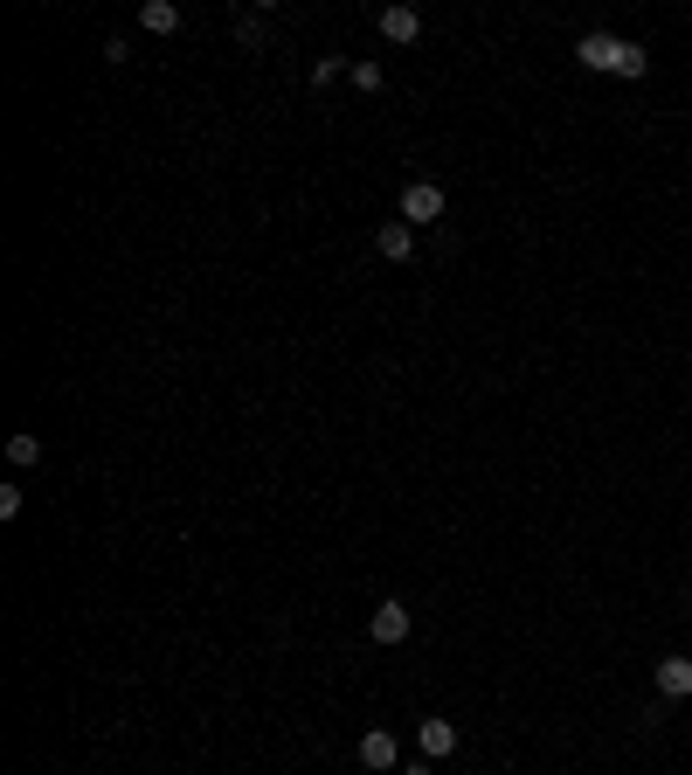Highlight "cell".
<instances>
[{
	"instance_id": "4fadbf2b",
	"label": "cell",
	"mask_w": 692,
	"mask_h": 775,
	"mask_svg": "<svg viewBox=\"0 0 692 775\" xmlns=\"http://www.w3.org/2000/svg\"><path fill=\"white\" fill-rule=\"evenodd\" d=\"M236 42H242V49L264 42V14H242V22H236Z\"/></svg>"
},
{
	"instance_id": "6da1fadb",
	"label": "cell",
	"mask_w": 692,
	"mask_h": 775,
	"mask_svg": "<svg viewBox=\"0 0 692 775\" xmlns=\"http://www.w3.org/2000/svg\"><path fill=\"white\" fill-rule=\"evenodd\" d=\"M575 55H582V70H595V77H651V55H644V42H624V35H582L575 42Z\"/></svg>"
},
{
	"instance_id": "8992f818",
	"label": "cell",
	"mask_w": 692,
	"mask_h": 775,
	"mask_svg": "<svg viewBox=\"0 0 692 775\" xmlns=\"http://www.w3.org/2000/svg\"><path fill=\"white\" fill-rule=\"evenodd\" d=\"M374 250L388 263H408L416 257V229H408V222H381V229H374Z\"/></svg>"
},
{
	"instance_id": "ba28073f",
	"label": "cell",
	"mask_w": 692,
	"mask_h": 775,
	"mask_svg": "<svg viewBox=\"0 0 692 775\" xmlns=\"http://www.w3.org/2000/svg\"><path fill=\"white\" fill-rule=\"evenodd\" d=\"M381 35H388V42H416V35H423V14H416V8H381Z\"/></svg>"
},
{
	"instance_id": "3957f363",
	"label": "cell",
	"mask_w": 692,
	"mask_h": 775,
	"mask_svg": "<svg viewBox=\"0 0 692 775\" xmlns=\"http://www.w3.org/2000/svg\"><path fill=\"white\" fill-rule=\"evenodd\" d=\"M361 768H374V775H395L402 768V748H395V734H388V727H367L361 734Z\"/></svg>"
},
{
	"instance_id": "7a4b0ae2",
	"label": "cell",
	"mask_w": 692,
	"mask_h": 775,
	"mask_svg": "<svg viewBox=\"0 0 692 775\" xmlns=\"http://www.w3.org/2000/svg\"><path fill=\"white\" fill-rule=\"evenodd\" d=\"M443 208H451V201H443L437 180H408V187H402V222H408V229H423V222H443Z\"/></svg>"
},
{
	"instance_id": "7c38bea8",
	"label": "cell",
	"mask_w": 692,
	"mask_h": 775,
	"mask_svg": "<svg viewBox=\"0 0 692 775\" xmlns=\"http://www.w3.org/2000/svg\"><path fill=\"white\" fill-rule=\"evenodd\" d=\"M340 77H347L340 55H319V63H312V84H319V90H326V84H340Z\"/></svg>"
},
{
	"instance_id": "8fae6325",
	"label": "cell",
	"mask_w": 692,
	"mask_h": 775,
	"mask_svg": "<svg viewBox=\"0 0 692 775\" xmlns=\"http://www.w3.org/2000/svg\"><path fill=\"white\" fill-rule=\"evenodd\" d=\"M347 77L361 84V90H381V84H388V70L374 63V55H361V63H347Z\"/></svg>"
},
{
	"instance_id": "9c48e42d",
	"label": "cell",
	"mask_w": 692,
	"mask_h": 775,
	"mask_svg": "<svg viewBox=\"0 0 692 775\" xmlns=\"http://www.w3.org/2000/svg\"><path fill=\"white\" fill-rule=\"evenodd\" d=\"M139 28H146V35H174V28H180V8H174V0H146V8H139Z\"/></svg>"
},
{
	"instance_id": "5b68a950",
	"label": "cell",
	"mask_w": 692,
	"mask_h": 775,
	"mask_svg": "<svg viewBox=\"0 0 692 775\" xmlns=\"http://www.w3.org/2000/svg\"><path fill=\"white\" fill-rule=\"evenodd\" d=\"M416 748H423V762H443V754H457V721H416Z\"/></svg>"
},
{
	"instance_id": "5bb4252c",
	"label": "cell",
	"mask_w": 692,
	"mask_h": 775,
	"mask_svg": "<svg viewBox=\"0 0 692 775\" xmlns=\"http://www.w3.org/2000/svg\"><path fill=\"white\" fill-rule=\"evenodd\" d=\"M395 775H429V762H408V768H395Z\"/></svg>"
},
{
	"instance_id": "52a82bcc",
	"label": "cell",
	"mask_w": 692,
	"mask_h": 775,
	"mask_svg": "<svg viewBox=\"0 0 692 775\" xmlns=\"http://www.w3.org/2000/svg\"><path fill=\"white\" fill-rule=\"evenodd\" d=\"M658 692H665V699H685V692H692V658H679V651L658 658Z\"/></svg>"
},
{
	"instance_id": "277c9868",
	"label": "cell",
	"mask_w": 692,
	"mask_h": 775,
	"mask_svg": "<svg viewBox=\"0 0 692 775\" xmlns=\"http://www.w3.org/2000/svg\"><path fill=\"white\" fill-rule=\"evenodd\" d=\"M367 637L374 645H408V602H374Z\"/></svg>"
},
{
	"instance_id": "30bf717a",
	"label": "cell",
	"mask_w": 692,
	"mask_h": 775,
	"mask_svg": "<svg viewBox=\"0 0 692 775\" xmlns=\"http://www.w3.org/2000/svg\"><path fill=\"white\" fill-rule=\"evenodd\" d=\"M8 464L14 471H35V464H42V443H35L28 429H14V437H8Z\"/></svg>"
}]
</instances>
